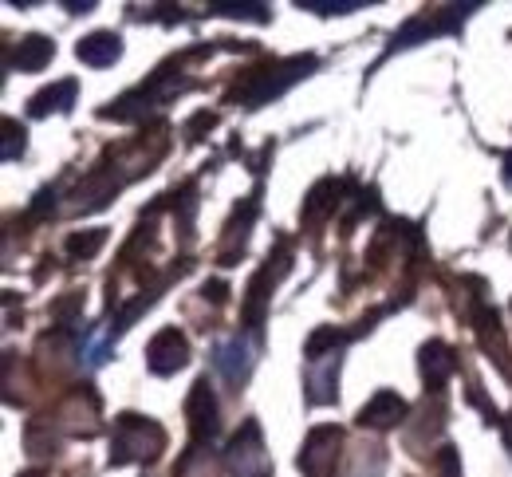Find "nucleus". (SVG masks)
<instances>
[{"label":"nucleus","instance_id":"f257e3e1","mask_svg":"<svg viewBox=\"0 0 512 477\" xmlns=\"http://www.w3.org/2000/svg\"><path fill=\"white\" fill-rule=\"evenodd\" d=\"M320 68L316 56H292V60H276V64H264L256 71H245V79H237V87L229 91V99L245 103V107H260L276 95H284L292 83H300L308 71Z\"/></svg>","mask_w":512,"mask_h":477},{"label":"nucleus","instance_id":"f03ea898","mask_svg":"<svg viewBox=\"0 0 512 477\" xmlns=\"http://www.w3.org/2000/svg\"><path fill=\"white\" fill-rule=\"evenodd\" d=\"M166 450V430L146 414H119L111 434V466L154 462Z\"/></svg>","mask_w":512,"mask_h":477},{"label":"nucleus","instance_id":"7ed1b4c3","mask_svg":"<svg viewBox=\"0 0 512 477\" xmlns=\"http://www.w3.org/2000/svg\"><path fill=\"white\" fill-rule=\"evenodd\" d=\"M288 265H292V249H288V241H276V253H268L264 269L253 276V284L245 292V320L253 332H260V324H264V304L272 296L268 288H276V280L288 273Z\"/></svg>","mask_w":512,"mask_h":477},{"label":"nucleus","instance_id":"20e7f679","mask_svg":"<svg viewBox=\"0 0 512 477\" xmlns=\"http://www.w3.org/2000/svg\"><path fill=\"white\" fill-rule=\"evenodd\" d=\"M225 458H229V470H233V474L272 477V458H268V450H264V438H260L256 418H249V422L233 434V442H229Z\"/></svg>","mask_w":512,"mask_h":477},{"label":"nucleus","instance_id":"39448f33","mask_svg":"<svg viewBox=\"0 0 512 477\" xmlns=\"http://www.w3.org/2000/svg\"><path fill=\"white\" fill-rule=\"evenodd\" d=\"M339 446H343V434L335 426H316L300 450V470L304 477H335L339 466Z\"/></svg>","mask_w":512,"mask_h":477},{"label":"nucleus","instance_id":"423d86ee","mask_svg":"<svg viewBox=\"0 0 512 477\" xmlns=\"http://www.w3.org/2000/svg\"><path fill=\"white\" fill-rule=\"evenodd\" d=\"M190 363V343L186 336L178 332V328H162L150 347H146V367L154 371V375H174V371H182Z\"/></svg>","mask_w":512,"mask_h":477},{"label":"nucleus","instance_id":"0eeeda50","mask_svg":"<svg viewBox=\"0 0 512 477\" xmlns=\"http://www.w3.org/2000/svg\"><path fill=\"white\" fill-rule=\"evenodd\" d=\"M465 12L469 8H426L422 16H414L398 36H394V48H414L418 40H426V36H442V32H453L461 20H465Z\"/></svg>","mask_w":512,"mask_h":477},{"label":"nucleus","instance_id":"6e6552de","mask_svg":"<svg viewBox=\"0 0 512 477\" xmlns=\"http://www.w3.org/2000/svg\"><path fill=\"white\" fill-rule=\"evenodd\" d=\"M186 418L193 430V446H209L217 438V403L209 395V379H197L186 399Z\"/></svg>","mask_w":512,"mask_h":477},{"label":"nucleus","instance_id":"1a4fd4ad","mask_svg":"<svg viewBox=\"0 0 512 477\" xmlns=\"http://www.w3.org/2000/svg\"><path fill=\"white\" fill-rule=\"evenodd\" d=\"M213 367H217V375H221L229 387H241V383L249 379V371H253V347H249V340H245V336H233V340L217 343Z\"/></svg>","mask_w":512,"mask_h":477},{"label":"nucleus","instance_id":"9d476101","mask_svg":"<svg viewBox=\"0 0 512 477\" xmlns=\"http://www.w3.org/2000/svg\"><path fill=\"white\" fill-rule=\"evenodd\" d=\"M256 213H260L256 194H253V198H245V202L233 209V221L225 225V249H221V265H229V261H237V253H245V241H249V229H253Z\"/></svg>","mask_w":512,"mask_h":477},{"label":"nucleus","instance_id":"9b49d317","mask_svg":"<svg viewBox=\"0 0 512 477\" xmlns=\"http://www.w3.org/2000/svg\"><path fill=\"white\" fill-rule=\"evenodd\" d=\"M406 418V403L398 391H379L367 407L359 410V426H371V430H390Z\"/></svg>","mask_w":512,"mask_h":477},{"label":"nucleus","instance_id":"f8f14e48","mask_svg":"<svg viewBox=\"0 0 512 477\" xmlns=\"http://www.w3.org/2000/svg\"><path fill=\"white\" fill-rule=\"evenodd\" d=\"M75 56H79L87 68H111V64H119V56H123V40H119L115 32H91L87 40H79Z\"/></svg>","mask_w":512,"mask_h":477},{"label":"nucleus","instance_id":"ddd939ff","mask_svg":"<svg viewBox=\"0 0 512 477\" xmlns=\"http://www.w3.org/2000/svg\"><path fill=\"white\" fill-rule=\"evenodd\" d=\"M75 91H79L75 79H60V83L36 91V95L28 99V115H32V119H44V115H52V111L64 115V111H71V103H75Z\"/></svg>","mask_w":512,"mask_h":477},{"label":"nucleus","instance_id":"4468645a","mask_svg":"<svg viewBox=\"0 0 512 477\" xmlns=\"http://www.w3.org/2000/svg\"><path fill=\"white\" fill-rule=\"evenodd\" d=\"M351 182H335V178H323L312 186L308 202H304V225H320L323 217H331L339 209V194L347 190Z\"/></svg>","mask_w":512,"mask_h":477},{"label":"nucleus","instance_id":"2eb2a0df","mask_svg":"<svg viewBox=\"0 0 512 477\" xmlns=\"http://www.w3.org/2000/svg\"><path fill=\"white\" fill-rule=\"evenodd\" d=\"M308 403H331L335 399V383H339V355H323V359H308Z\"/></svg>","mask_w":512,"mask_h":477},{"label":"nucleus","instance_id":"dca6fc26","mask_svg":"<svg viewBox=\"0 0 512 477\" xmlns=\"http://www.w3.org/2000/svg\"><path fill=\"white\" fill-rule=\"evenodd\" d=\"M453 367H457V363H453V351H449L442 340H430L422 347V379H426L430 391H442V387H446Z\"/></svg>","mask_w":512,"mask_h":477},{"label":"nucleus","instance_id":"f3484780","mask_svg":"<svg viewBox=\"0 0 512 477\" xmlns=\"http://www.w3.org/2000/svg\"><path fill=\"white\" fill-rule=\"evenodd\" d=\"M52 56H56V44H52L48 36H24V40L16 44V52H12V68L44 71L52 64Z\"/></svg>","mask_w":512,"mask_h":477},{"label":"nucleus","instance_id":"a211bd4d","mask_svg":"<svg viewBox=\"0 0 512 477\" xmlns=\"http://www.w3.org/2000/svg\"><path fill=\"white\" fill-rule=\"evenodd\" d=\"M103 241H107V229H87L83 237H71L67 241V253L71 257H95L103 249Z\"/></svg>","mask_w":512,"mask_h":477},{"label":"nucleus","instance_id":"6ab92c4d","mask_svg":"<svg viewBox=\"0 0 512 477\" xmlns=\"http://www.w3.org/2000/svg\"><path fill=\"white\" fill-rule=\"evenodd\" d=\"M4 135H8V142H4V162H16V154H24V150H16V142L24 146V127L16 119H4Z\"/></svg>","mask_w":512,"mask_h":477},{"label":"nucleus","instance_id":"aec40b11","mask_svg":"<svg viewBox=\"0 0 512 477\" xmlns=\"http://www.w3.org/2000/svg\"><path fill=\"white\" fill-rule=\"evenodd\" d=\"M213 123H217L213 115H197V119H193L190 127H186V138H190V142H197V135H201L205 127H213Z\"/></svg>","mask_w":512,"mask_h":477},{"label":"nucleus","instance_id":"412c9836","mask_svg":"<svg viewBox=\"0 0 512 477\" xmlns=\"http://www.w3.org/2000/svg\"><path fill=\"white\" fill-rule=\"evenodd\" d=\"M20 477H48L44 470H28V474H20Z\"/></svg>","mask_w":512,"mask_h":477},{"label":"nucleus","instance_id":"4be33fe9","mask_svg":"<svg viewBox=\"0 0 512 477\" xmlns=\"http://www.w3.org/2000/svg\"><path fill=\"white\" fill-rule=\"evenodd\" d=\"M505 178H509V182H512V158H509V162H505Z\"/></svg>","mask_w":512,"mask_h":477}]
</instances>
